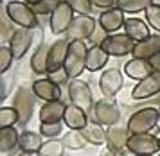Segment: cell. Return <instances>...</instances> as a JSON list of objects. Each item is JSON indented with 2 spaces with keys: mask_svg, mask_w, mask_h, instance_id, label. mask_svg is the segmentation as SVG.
Instances as JSON below:
<instances>
[{
  "mask_svg": "<svg viewBox=\"0 0 160 156\" xmlns=\"http://www.w3.org/2000/svg\"><path fill=\"white\" fill-rule=\"evenodd\" d=\"M160 119V110L155 106H144L138 108L137 111H133L128 119L126 128L130 131V135H142V133H151L153 129H157Z\"/></svg>",
  "mask_w": 160,
  "mask_h": 156,
  "instance_id": "6da1fadb",
  "label": "cell"
},
{
  "mask_svg": "<svg viewBox=\"0 0 160 156\" xmlns=\"http://www.w3.org/2000/svg\"><path fill=\"white\" fill-rule=\"evenodd\" d=\"M6 14L9 16L11 23L18 25L20 29L32 31L34 27H38V14L34 13L32 6L25 4L22 0H11V2H8Z\"/></svg>",
  "mask_w": 160,
  "mask_h": 156,
  "instance_id": "7a4b0ae2",
  "label": "cell"
},
{
  "mask_svg": "<svg viewBox=\"0 0 160 156\" xmlns=\"http://www.w3.org/2000/svg\"><path fill=\"white\" fill-rule=\"evenodd\" d=\"M88 49L90 47H87L85 41H70L67 59H65V66H63L70 79H79V76L87 70Z\"/></svg>",
  "mask_w": 160,
  "mask_h": 156,
  "instance_id": "3957f363",
  "label": "cell"
},
{
  "mask_svg": "<svg viewBox=\"0 0 160 156\" xmlns=\"http://www.w3.org/2000/svg\"><path fill=\"white\" fill-rule=\"evenodd\" d=\"M67 92H68V99L70 104L81 108L83 111L90 113L94 110V93L90 90V85L87 81L81 79H70V83L67 85Z\"/></svg>",
  "mask_w": 160,
  "mask_h": 156,
  "instance_id": "277c9868",
  "label": "cell"
},
{
  "mask_svg": "<svg viewBox=\"0 0 160 156\" xmlns=\"http://www.w3.org/2000/svg\"><path fill=\"white\" fill-rule=\"evenodd\" d=\"M121 120V110L117 106V102L113 99H104L97 100L94 104V110H92V122L95 124H101L102 128H112V126H117Z\"/></svg>",
  "mask_w": 160,
  "mask_h": 156,
  "instance_id": "5b68a950",
  "label": "cell"
},
{
  "mask_svg": "<svg viewBox=\"0 0 160 156\" xmlns=\"http://www.w3.org/2000/svg\"><path fill=\"white\" fill-rule=\"evenodd\" d=\"M126 151L133 156H153L160 151L158 136L153 133H142V135H130Z\"/></svg>",
  "mask_w": 160,
  "mask_h": 156,
  "instance_id": "8992f818",
  "label": "cell"
},
{
  "mask_svg": "<svg viewBox=\"0 0 160 156\" xmlns=\"http://www.w3.org/2000/svg\"><path fill=\"white\" fill-rule=\"evenodd\" d=\"M36 95L32 93V90L25 88V86H20L18 90L13 95V108L18 111V117H20V126H25L29 124V120L32 119V113H34V102H36Z\"/></svg>",
  "mask_w": 160,
  "mask_h": 156,
  "instance_id": "52a82bcc",
  "label": "cell"
},
{
  "mask_svg": "<svg viewBox=\"0 0 160 156\" xmlns=\"http://www.w3.org/2000/svg\"><path fill=\"white\" fill-rule=\"evenodd\" d=\"M97 25L99 23L90 14H78L65 36L68 41H87V40H90V36L94 34Z\"/></svg>",
  "mask_w": 160,
  "mask_h": 156,
  "instance_id": "ba28073f",
  "label": "cell"
},
{
  "mask_svg": "<svg viewBox=\"0 0 160 156\" xmlns=\"http://www.w3.org/2000/svg\"><path fill=\"white\" fill-rule=\"evenodd\" d=\"M74 18H76V16H74V9L63 0V2L52 11L51 16H49V25H51L52 34L54 36L67 34L68 29H70V25H72Z\"/></svg>",
  "mask_w": 160,
  "mask_h": 156,
  "instance_id": "9c48e42d",
  "label": "cell"
},
{
  "mask_svg": "<svg viewBox=\"0 0 160 156\" xmlns=\"http://www.w3.org/2000/svg\"><path fill=\"white\" fill-rule=\"evenodd\" d=\"M101 47L108 52V56L122 57V56H128V54H133L135 41L126 32H115V34H110Z\"/></svg>",
  "mask_w": 160,
  "mask_h": 156,
  "instance_id": "30bf717a",
  "label": "cell"
},
{
  "mask_svg": "<svg viewBox=\"0 0 160 156\" xmlns=\"http://www.w3.org/2000/svg\"><path fill=\"white\" fill-rule=\"evenodd\" d=\"M160 93V72H153L144 81H138L131 90L133 100H149Z\"/></svg>",
  "mask_w": 160,
  "mask_h": 156,
  "instance_id": "8fae6325",
  "label": "cell"
},
{
  "mask_svg": "<svg viewBox=\"0 0 160 156\" xmlns=\"http://www.w3.org/2000/svg\"><path fill=\"white\" fill-rule=\"evenodd\" d=\"M122 85H124V77L119 68H108V70L102 72L101 77H99V90L108 99H113L117 93L122 90Z\"/></svg>",
  "mask_w": 160,
  "mask_h": 156,
  "instance_id": "7c38bea8",
  "label": "cell"
},
{
  "mask_svg": "<svg viewBox=\"0 0 160 156\" xmlns=\"http://www.w3.org/2000/svg\"><path fill=\"white\" fill-rule=\"evenodd\" d=\"M32 31L29 29H15L11 36L8 38V47L11 49L15 59H22L27 52H29L31 45H32Z\"/></svg>",
  "mask_w": 160,
  "mask_h": 156,
  "instance_id": "4fadbf2b",
  "label": "cell"
},
{
  "mask_svg": "<svg viewBox=\"0 0 160 156\" xmlns=\"http://www.w3.org/2000/svg\"><path fill=\"white\" fill-rule=\"evenodd\" d=\"M32 93L38 99H42L43 102H52V100H61V86L56 83H52L49 77L36 79L32 86H31Z\"/></svg>",
  "mask_w": 160,
  "mask_h": 156,
  "instance_id": "5bb4252c",
  "label": "cell"
},
{
  "mask_svg": "<svg viewBox=\"0 0 160 156\" xmlns=\"http://www.w3.org/2000/svg\"><path fill=\"white\" fill-rule=\"evenodd\" d=\"M124 22H126V16L124 13L119 9V7H112V9H106L99 14V25H101L108 34H115L119 29H124Z\"/></svg>",
  "mask_w": 160,
  "mask_h": 156,
  "instance_id": "9a60e30c",
  "label": "cell"
},
{
  "mask_svg": "<svg viewBox=\"0 0 160 156\" xmlns=\"http://www.w3.org/2000/svg\"><path fill=\"white\" fill-rule=\"evenodd\" d=\"M67 104L63 100H52L43 102L40 108V124H58L63 122Z\"/></svg>",
  "mask_w": 160,
  "mask_h": 156,
  "instance_id": "2e32d148",
  "label": "cell"
},
{
  "mask_svg": "<svg viewBox=\"0 0 160 156\" xmlns=\"http://www.w3.org/2000/svg\"><path fill=\"white\" fill-rule=\"evenodd\" d=\"M68 45H70V41L67 38H59L51 45V49H49V72H56L65 66Z\"/></svg>",
  "mask_w": 160,
  "mask_h": 156,
  "instance_id": "e0dca14e",
  "label": "cell"
},
{
  "mask_svg": "<svg viewBox=\"0 0 160 156\" xmlns=\"http://www.w3.org/2000/svg\"><path fill=\"white\" fill-rule=\"evenodd\" d=\"M130 140V131L124 126H112L106 128V147L110 151H124Z\"/></svg>",
  "mask_w": 160,
  "mask_h": 156,
  "instance_id": "ac0fdd59",
  "label": "cell"
},
{
  "mask_svg": "<svg viewBox=\"0 0 160 156\" xmlns=\"http://www.w3.org/2000/svg\"><path fill=\"white\" fill-rule=\"evenodd\" d=\"M88 113L83 111L81 108L74 106V104H67L65 117H63V124L70 131H83L88 126Z\"/></svg>",
  "mask_w": 160,
  "mask_h": 156,
  "instance_id": "d6986e66",
  "label": "cell"
},
{
  "mask_svg": "<svg viewBox=\"0 0 160 156\" xmlns=\"http://www.w3.org/2000/svg\"><path fill=\"white\" fill-rule=\"evenodd\" d=\"M160 52V34H151L149 38H146L142 41L135 43V49H133V57L138 59H146L149 61L153 56H157Z\"/></svg>",
  "mask_w": 160,
  "mask_h": 156,
  "instance_id": "ffe728a7",
  "label": "cell"
},
{
  "mask_svg": "<svg viewBox=\"0 0 160 156\" xmlns=\"http://www.w3.org/2000/svg\"><path fill=\"white\" fill-rule=\"evenodd\" d=\"M153 66L149 65V61L146 59H138V57H131L128 63L124 65V74L133 81H144L148 76L153 74Z\"/></svg>",
  "mask_w": 160,
  "mask_h": 156,
  "instance_id": "44dd1931",
  "label": "cell"
},
{
  "mask_svg": "<svg viewBox=\"0 0 160 156\" xmlns=\"http://www.w3.org/2000/svg\"><path fill=\"white\" fill-rule=\"evenodd\" d=\"M149 23L144 20H140V18H126V22H124V32L130 36L131 40L135 43L142 41V40H146V38H149L151 36V32H149Z\"/></svg>",
  "mask_w": 160,
  "mask_h": 156,
  "instance_id": "7402d4cb",
  "label": "cell"
},
{
  "mask_svg": "<svg viewBox=\"0 0 160 156\" xmlns=\"http://www.w3.org/2000/svg\"><path fill=\"white\" fill-rule=\"evenodd\" d=\"M49 49H51V45L42 41L31 56V70L38 76L49 72Z\"/></svg>",
  "mask_w": 160,
  "mask_h": 156,
  "instance_id": "603a6c76",
  "label": "cell"
},
{
  "mask_svg": "<svg viewBox=\"0 0 160 156\" xmlns=\"http://www.w3.org/2000/svg\"><path fill=\"white\" fill-rule=\"evenodd\" d=\"M43 136L36 133V131H22L20 133V142H18V149L22 153H31V154H38V151L43 145Z\"/></svg>",
  "mask_w": 160,
  "mask_h": 156,
  "instance_id": "cb8c5ba5",
  "label": "cell"
},
{
  "mask_svg": "<svg viewBox=\"0 0 160 156\" xmlns=\"http://www.w3.org/2000/svg\"><path fill=\"white\" fill-rule=\"evenodd\" d=\"M108 52L102 49L101 45H92L88 49V56H87V70L88 72H99L101 68L106 66L108 63Z\"/></svg>",
  "mask_w": 160,
  "mask_h": 156,
  "instance_id": "d4e9b609",
  "label": "cell"
},
{
  "mask_svg": "<svg viewBox=\"0 0 160 156\" xmlns=\"http://www.w3.org/2000/svg\"><path fill=\"white\" fill-rule=\"evenodd\" d=\"M20 142V133L16 131V128H2L0 129V151L2 153H11L18 147Z\"/></svg>",
  "mask_w": 160,
  "mask_h": 156,
  "instance_id": "484cf974",
  "label": "cell"
},
{
  "mask_svg": "<svg viewBox=\"0 0 160 156\" xmlns=\"http://www.w3.org/2000/svg\"><path fill=\"white\" fill-rule=\"evenodd\" d=\"M83 135L88 140V144H92V145H106V129L101 124H95L90 120L88 126L83 129Z\"/></svg>",
  "mask_w": 160,
  "mask_h": 156,
  "instance_id": "4316f807",
  "label": "cell"
},
{
  "mask_svg": "<svg viewBox=\"0 0 160 156\" xmlns=\"http://www.w3.org/2000/svg\"><path fill=\"white\" fill-rule=\"evenodd\" d=\"M61 142L65 145V149H70V151H81L87 147L88 140L85 138L83 131H68L63 135Z\"/></svg>",
  "mask_w": 160,
  "mask_h": 156,
  "instance_id": "83f0119b",
  "label": "cell"
},
{
  "mask_svg": "<svg viewBox=\"0 0 160 156\" xmlns=\"http://www.w3.org/2000/svg\"><path fill=\"white\" fill-rule=\"evenodd\" d=\"M149 6H151V0H115V7H119L124 14L140 13V11H146Z\"/></svg>",
  "mask_w": 160,
  "mask_h": 156,
  "instance_id": "f1b7e54d",
  "label": "cell"
},
{
  "mask_svg": "<svg viewBox=\"0 0 160 156\" xmlns=\"http://www.w3.org/2000/svg\"><path fill=\"white\" fill-rule=\"evenodd\" d=\"M36 156H65V145L61 140H47Z\"/></svg>",
  "mask_w": 160,
  "mask_h": 156,
  "instance_id": "f546056e",
  "label": "cell"
},
{
  "mask_svg": "<svg viewBox=\"0 0 160 156\" xmlns=\"http://www.w3.org/2000/svg\"><path fill=\"white\" fill-rule=\"evenodd\" d=\"M15 124H20V117L13 106H4L0 110V128H13Z\"/></svg>",
  "mask_w": 160,
  "mask_h": 156,
  "instance_id": "4dcf8cb0",
  "label": "cell"
},
{
  "mask_svg": "<svg viewBox=\"0 0 160 156\" xmlns=\"http://www.w3.org/2000/svg\"><path fill=\"white\" fill-rule=\"evenodd\" d=\"M63 122L58 124H40V135L49 140H58V136L63 133Z\"/></svg>",
  "mask_w": 160,
  "mask_h": 156,
  "instance_id": "1f68e13d",
  "label": "cell"
},
{
  "mask_svg": "<svg viewBox=\"0 0 160 156\" xmlns=\"http://www.w3.org/2000/svg\"><path fill=\"white\" fill-rule=\"evenodd\" d=\"M146 22L149 23V27L157 31V34H160V7L158 6H149L144 11Z\"/></svg>",
  "mask_w": 160,
  "mask_h": 156,
  "instance_id": "d6a6232c",
  "label": "cell"
},
{
  "mask_svg": "<svg viewBox=\"0 0 160 156\" xmlns=\"http://www.w3.org/2000/svg\"><path fill=\"white\" fill-rule=\"evenodd\" d=\"M61 2H63V0H40L36 6H32V9H34L36 14H49V16H51L52 11H54Z\"/></svg>",
  "mask_w": 160,
  "mask_h": 156,
  "instance_id": "836d02e7",
  "label": "cell"
},
{
  "mask_svg": "<svg viewBox=\"0 0 160 156\" xmlns=\"http://www.w3.org/2000/svg\"><path fill=\"white\" fill-rule=\"evenodd\" d=\"M13 61H15V56H13L11 49H9L8 45L0 47V72H2V74H6V72L11 68Z\"/></svg>",
  "mask_w": 160,
  "mask_h": 156,
  "instance_id": "e575fe53",
  "label": "cell"
},
{
  "mask_svg": "<svg viewBox=\"0 0 160 156\" xmlns=\"http://www.w3.org/2000/svg\"><path fill=\"white\" fill-rule=\"evenodd\" d=\"M65 2L74 9V13L78 14H90L92 7H94L90 0H65Z\"/></svg>",
  "mask_w": 160,
  "mask_h": 156,
  "instance_id": "d590c367",
  "label": "cell"
},
{
  "mask_svg": "<svg viewBox=\"0 0 160 156\" xmlns=\"http://www.w3.org/2000/svg\"><path fill=\"white\" fill-rule=\"evenodd\" d=\"M47 77L51 79L52 83H56L58 86H63V85H68L70 83V77H68V74L65 72V68H59L56 72H49Z\"/></svg>",
  "mask_w": 160,
  "mask_h": 156,
  "instance_id": "8d00e7d4",
  "label": "cell"
},
{
  "mask_svg": "<svg viewBox=\"0 0 160 156\" xmlns=\"http://www.w3.org/2000/svg\"><path fill=\"white\" fill-rule=\"evenodd\" d=\"M108 36L110 34L101 27V25H97V29L94 31V34L90 36V40H88V41L92 43V45H102V43H104V40H106Z\"/></svg>",
  "mask_w": 160,
  "mask_h": 156,
  "instance_id": "74e56055",
  "label": "cell"
},
{
  "mask_svg": "<svg viewBox=\"0 0 160 156\" xmlns=\"http://www.w3.org/2000/svg\"><path fill=\"white\" fill-rule=\"evenodd\" d=\"M92 2V6L94 7H99V9H112V7H115V0H90Z\"/></svg>",
  "mask_w": 160,
  "mask_h": 156,
  "instance_id": "f35d334b",
  "label": "cell"
},
{
  "mask_svg": "<svg viewBox=\"0 0 160 156\" xmlns=\"http://www.w3.org/2000/svg\"><path fill=\"white\" fill-rule=\"evenodd\" d=\"M149 65L153 66V70H155V72H160V52L157 54V56H153L151 59H149Z\"/></svg>",
  "mask_w": 160,
  "mask_h": 156,
  "instance_id": "ab89813d",
  "label": "cell"
},
{
  "mask_svg": "<svg viewBox=\"0 0 160 156\" xmlns=\"http://www.w3.org/2000/svg\"><path fill=\"white\" fill-rule=\"evenodd\" d=\"M0 99H8V81L6 79H2V95H0Z\"/></svg>",
  "mask_w": 160,
  "mask_h": 156,
  "instance_id": "60d3db41",
  "label": "cell"
},
{
  "mask_svg": "<svg viewBox=\"0 0 160 156\" xmlns=\"http://www.w3.org/2000/svg\"><path fill=\"white\" fill-rule=\"evenodd\" d=\"M149 102H151V106H153V104H158V106H160V93L157 95V97H153V99H149Z\"/></svg>",
  "mask_w": 160,
  "mask_h": 156,
  "instance_id": "b9f144b4",
  "label": "cell"
},
{
  "mask_svg": "<svg viewBox=\"0 0 160 156\" xmlns=\"http://www.w3.org/2000/svg\"><path fill=\"white\" fill-rule=\"evenodd\" d=\"M113 154H115V153H113V151H110L108 147H106V149L101 153V156H113Z\"/></svg>",
  "mask_w": 160,
  "mask_h": 156,
  "instance_id": "7bdbcfd3",
  "label": "cell"
},
{
  "mask_svg": "<svg viewBox=\"0 0 160 156\" xmlns=\"http://www.w3.org/2000/svg\"><path fill=\"white\" fill-rule=\"evenodd\" d=\"M22 2H25V4H29V6H36L40 0H22Z\"/></svg>",
  "mask_w": 160,
  "mask_h": 156,
  "instance_id": "ee69618b",
  "label": "cell"
},
{
  "mask_svg": "<svg viewBox=\"0 0 160 156\" xmlns=\"http://www.w3.org/2000/svg\"><path fill=\"white\" fill-rule=\"evenodd\" d=\"M113 156H128V154H126V151H117Z\"/></svg>",
  "mask_w": 160,
  "mask_h": 156,
  "instance_id": "f6af8a7d",
  "label": "cell"
},
{
  "mask_svg": "<svg viewBox=\"0 0 160 156\" xmlns=\"http://www.w3.org/2000/svg\"><path fill=\"white\" fill-rule=\"evenodd\" d=\"M151 6H158L160 7V0H151Z\"/></svg>",
  "mask_w": 160,
  "mask_h": 156,
  "instance_id": "bcb514c9",
  "label": "cell"
},
{
  "mask_svg": "<svg viewBox=\"0 0 160 156\" xmlns=\"http://www.w3.org/2000/svg\"><path fill=\"white\" fill-rule=\"evenodd\" d=\"M157 133H158V136H160V119H158V124H157Z\"/></svg>",
  "mask_w": 160,
  "mask_h": 156,
  "instance_id": "7dc6e473",
  "label": "cell"
},
{
  "mask_svg": "<svg viewBox=\"0 0 160 156\" xmlns=\"http://www.w3.org/2000/svg\"><path fill=\"white\" fill-rule=\"evenodd\" d=\"M8 156H18V153H11V154H8Z\"/></svg>",
  "mask_w": 160,
  "mask_h": 156,
  "instance_id": "c3c4849f",
  "label": "cell"
},
{
  "mask_svg": "<svg viewBox=\"0 0 160 156\" xmlns=\"http://www.w3.org/2000/svg\"><path fill=\"white\" fill-rule=\"evenodd\" d=\"M158 142H160V136H158Z\"/></svg>",
  "mask_w": 160,
  "mask_h": 156,
  "instance_id": "681fc988",
  "label": "cell"
},
{
  "mask_svg": "<svg viewBox=\"0 0 160 156\" xmlns=\"http://www.w3.org/2000/svg\"><path fill=\"white\" fill-rule=\"evenodd\" d=\"M157 156H160V154H157Z\"/></svg>",
  "mask_w": 160,
  "mask_h": 156,
  "instance_id": "f907efd6",
  "label": "cell"
}]
</instances>
